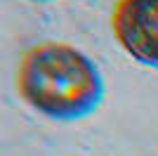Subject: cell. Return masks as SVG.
Returning <instances> with one entry per match:
<instances>
[{"label":"cell","instance_id":"1","mask_svg":"<svg viewBox=\"0 0 158 156\" xmlns=\"http://www.w3.org/2000/svg\"><path fill=\"white\" fill-rule=\"evenodd\" d=\"M17 90L40 116L78 121L90 116L104 99L99 66L83 50L66 43H38L17 66Z\"/></svg>","mask_w":158,"mask_h":156},{"label":"cell","instance_id":"2","mask_svg":"<svg viewBox=\"0 0 158 156\" xmlns=\"http://www.w3.org/2000/svg\"><path fill=\"white\" fill-rule=\"evenodd\" d=\"M111 31L135 62L158 69V0H116Z\"/></svg>","mask_w":158,"mask_h":156}]
</instances>
